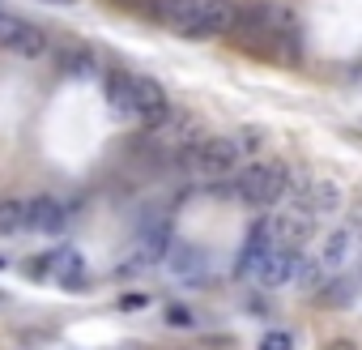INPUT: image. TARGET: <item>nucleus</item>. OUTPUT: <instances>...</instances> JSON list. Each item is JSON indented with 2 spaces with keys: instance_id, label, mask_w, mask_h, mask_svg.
Masks as SVG:
<instances>
[{
  "instance_id": "nucleus-1",
  "label": "nucleus",
  "mask_w": 362,
  "mask_h": 350,
  "mask_svg": "<svg viewBox=\"0 0 362 350\" xmlns=\"http://www.w3.org/2000/svg\"><path fill=\"white\" fill-rule=\"evenodd\" d=\"M230 193L243 205L269 210V205H277V201L290 197V171L281 162H252V166H243V175H235Z\"/></svg>"
},
{
  "instance_id": "nucleus-2",
  "label": "nucleus",
  "mask_w": 362,
  "mask_h": 350,
  "mask_svg": "<svg viewBox=\"0 0 362 350\" xmlns=\"http://www.w3.org/2000/svg\"><path fill=\"white\" fill-rule=\"evenodd\" d=\"M239 145H235V137H201L197 145H188V149H179L175 154V162L179 166H188L192 175H209V180H218V175H230L235 166H239Z\"/></svg>"
},
{
  "instance_id": "nucleus-3",
  "label": "nucleus",
  "mask_w": 362,
  "mask_h": 350,
  "mask_svg": "<svg viewBox=\"0 0 362 350\" xmlns=\"http://www.w3.org/2000/svg\"><path fill=\"white\" fill-rule=\"evenodd\" d=\"M0 47L13 52V56H22V60H39V56H47L52 43H47V35H43L39 26H30L26 18L0 9Z\"/></svg>"
},
{
  "instance_id": "nucleus-4",
  "label": "nucleus",
  "mask_w": 362,
  "mask_h": 350,
  "mask_svg": "<svg viewBox=\"0 0 362 350\" xmlns=\"http://www.w3.org/2000/svg\"><path fill=\"white\" fill-rule=\"evenodd\" d=\"M149 13L175 30V35H184V39H205V22H201V0H153Z\"/></svg>"
},
{
  "instance_id": "nucleus-5",
  "label": "nucleus",
  "mask_w": 362,
  "mask_h": 350,
  "mask_svg": "<svg viewBox=\"0 0 362 350\" xmlns=\"http://www.w3.org/2000/svg\"><path fill=\"white\" fill-rule=\"evenodd\" d=\"M341 210V193H337V184H328V180H315V184H307L303 193H294L290 197V214H298L303 222H324L328 214H337Z\"/></svg>"
},
{
  "instance_id": "nucleus-6",
  "label": "nucleus",
  "mask_w": 362,
  "mask_h": 350,
  "mask_svg": "<svg viewBox=\"0 0 362 350\" xmlns=\"http://www.w3.org/2000/svg\"><path fill=\"white\" fill-rule=\"evenodd\" d=\"M294 269H298V248H269V252L260 256V265L252 269V278H256L260 286L277 290V286L294 282Z\"/></svg>"
},
{
  "instance_id": "nucleus-7",
  "label": "nucleus",
  "mask_w": 362,
  "mask_h": 350,
  "mask_svg": "<svg viewBox=\"0 0 362 350\" xmlns=\"http://www.w3.org/2000/svg\"><path fill=\"white\" fill-rule=\"evenodd\" d=\"M136 81V120L145 124V128H158L175 107H170V98H166V90L153 81V77H132Z\"/></svg>"
},
{
  "instance_id": "nucleus-8",
  "label": "nucleus",
  "mask_w": 362,
  "mask_h": 350,
  "mask_svg": "<svg viewBox=\"0 0 362 350\" xmlns=\"http://www.w3.org/2000/svg\"><path fill=\"white\" fill-rule=\"evenodd\" d=\"M358 244H362V218H349L345 227H337V231L324 239V252H320V261H324L328 269H345V261L358 252Z\"/></svg>"
},
{
  "instance_id": "nucleus-9",
  "label": "nucleus",
  "mask_w": 362,
  "mask_h": 350,
  "mask_svg": "<svg viewBox=\"0 0 362 350\" xmlns=\"http://www.w3.org/2000/svg\"><path fill=\"white\" fill-rule=\"evenodd\" d=\"M69 227V210L56 201V197H35V201H26V231H47V235H56V231H64Z\"/></svg>"
},
{
  "instance_id": "nucleus-10",
  "label": "nucleus",
  "mask_w": 362,
  "mask_h": 350,
  "mask_svg": "<svg viewBox=\"0 0 362 350\" xmlns=\"http://www.w3.org/2000/svg\"><path fill=\"white\" fill-rule=\"evenodd\" d=\"M103 90H107V103L115 107L119 120H136V81H132V73H107Z\"/></svg>"
},
{
  "instance_id": "nucleus-11",
  "label": "nucleus",
  "mask_w": 362,
  "mask_h": 350,
  "mask_svg": "<svg viewBox=\"0 0 362 350\" xmlns=\"http://www.w3.org/2000/svg\"><path fill=\"white\" fill-rule=\"evenodd\" d=\"M201 22H205V39H214V35H235V26H239V5H235V0H201Z\"/></svg>"
},
{
  "instance_id": "nucleus-12",
  "label": "nucleus",
  "mask_w": 362,
  "mask_h": 350,
  "mask_svg": "<svg viewBox=\"0 0 362 350\" xmlns=\"http://www.w3.org/2000/svg\"><path fill=\"white\" fill-rule=\"evenodd\" d=\"M56 69L64 73V77H98V60H94V52H86V47H60L56 52Z\"/></svg>"
},
{
  "instance_id": "nucleus-13",
  "label": "nucleus",
  "mask_w": 362,
  "mask_h": 350,
  "mask_svg": "<svg viewBox=\"0 0 362 350\" xmlns=\"http://www.w3.org/2000/svg\"><path fill=\"white\" fill-rule=\"evenodd\" d=\"M166 261L175 265V273H184L188 282H201V252L188 239H175V248H166Z\"/></svg>"
},
{
  "instance_id": "nucleus-14",
  "label": "nucleus",
  "mask_w": 362,
  "mask_h": 350,
  "mask_svg": "<svg viewBox=\"0 0 362 350\" xmlns=\"http://www.w3.org/2000/svg\"><path fill=\"white\" fill-rule=\"evenodd\" d=\"M328 265L320 261V256H298V269H294V282L303 286V290H324V282H328Z\"/></svg>"
},
{
  "instance_id": "nucleus-15",
  "label": "nucleus",
  "mask_w": 362,
  "mask_h": 350,
  "mask_svg": "<svg viewBox=\"0 0 362 350\" xmlns=\"http://www.w3.org/2000/svg\"><path fill=\"white\" fill-rule=\"evenodd\" d=\"M0 231H26V201H0Z\"/></svg>"
},
{
  "instance_id": "nucleus-16",
  "label": "nucleus",
  "mask_w": 362,
  "mask_h": 350,
  "mask_svg": "<svg viewBox=\"0 0 362 350\" xmlns=\"http://www.w3.org/2000/svg\"><path fill=\"white\" fill-rule=\"evenodd\" d=\"M320 295H324V299H332V303H349V299L358 295V282H354V278H328Z\"/></svg>"
},
{
  "instance_id": "nucleus-17",
  "label": "nucleus",
  "mask_w": 362,
  "mask_h": 350,
  "mask_svg": "<svg viewBox=\"0 0 362 350\" xmlns=\"http://www.w3.org/2000/svg\"><path fill=\"white\" fill-rule=\"evenodd\" d=\"M162 320H166L170 329H192V324H197V312H192L188 303H170V307L162 312Z\"/></svg>"
},
{
  "instance_id": "nucleus-18",
  "label": "nucleus",
  "mask_w": 362,
  "mask_h": 350,
  "mask_svg": "<svg viewBox=\"0 0 362 350\" xmlns=\"http://www.w3.org/2000/svg\"><path fill=\"white\" fill-rule=\"evenodd\" d=\"M256 350H294V333L290 329H269Z\"/></svg>"
},
{
  "instance_id": "nucleus-19",
  "label": "nucleus",
  "mask_w": 362,
  "mask_h": 350,
  "mask_svg": "<svg viewBox=\"0 0 362 350\" xmlns=\"http://www.w3.org/2000/svg\"><path fill=\"white\" fill-rule=\"evenodd\" d=\"M22 269H26V278H35V282H39V278H52V252H43V256H30Z\"/></svg>"
},
{
  "instance_id": "nucleus-20",
  "label": "nucleus",
  "mask_w": 362,
  "mask_h": 350,
  "mask_svg": "<svg viewBox=\"0 0 362 350\" xmlns=\"http://www.w3.org/2000/svg\"><path fill=\"white\" fill-rule=\"evenodd\" d=\"M145 303H149V295H145V290H141V295H124V299H119V307H124V312H136V307H145Z\"/></svg>"
},
{
  "instance_id": "nucleus-21",
  "label": "nucleus",
  "mask_w": 362,
  "mask_h": 350,
  "mask_svg": "<svg viewBox=\"0 0 362 350\" xmlns=\"http://www.w3.org/2000/svg\"><path fill=\"white\" fill-rule=\"evenodd\" d=\"M324 350H358V346H354V341H328Z\"/></svg>"
},
{
  "instance_id": "nucleus-22",
  "label": "nucleus",
  "mask_w": 362,
  "mask_h": 350,
  "mask_svg": "<svg viewBox=\"0 0 362 350\" xmlns=\"http://www.w3.org/2000/svg\"><path fill=\"white\" fill-rule=\"evenodd\" d=\"M43 5H73V0H43Z\"/></svg>"
}]
</instances>
